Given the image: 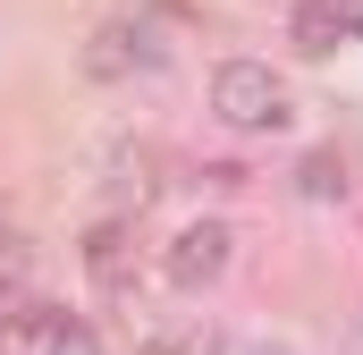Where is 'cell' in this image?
I'll return each mask as SVG.
<instances>
[{"instance_id":"8","label":"cell","mask_w":363,"mask_h":355,"mask_svg":"<svg viewBox=\"0 0 363 355\" xmlns=\"http://www.w3.org/2000/svg\"><path fill=\"white\" fill-rule=\"evenodd\" d=\"M144 355H228V339L220 330H178V339H152Z\"/></svg>"},{"instance_id":"13","label":"cell","mask_w":363,"mask_h":355,"mask_svg":"<svg viewBox=\"0 0 363 355\" xmlns=\"http://www.w3.org/2000/svg\"><path fill=\"white\" fill-rule=\"evenodd\" d=\"M245 355H296V347H271V339H262V347H245Z\"/></svg>"},{"instance_id":"12","label":"cell","mask_w":363,"mask_h":355,"mask_svg":"<svg viewBox=\"0 0 363 355\" xmlns=\"http://www.w3.org/2000/svg\"><path fill=\"white\" fill-rule=\"evenodd\" d=\"M9 313H17V296H9V288H0V330H9Z\"/></svg>"},{"instance_id":"10","label":"cell","mask_w":363,"mask_h":355,"mask_svg":"<svg viewBox=\"0 0 363 355\" xmlns=\"http://www.w3.org/2000/svg\"><path fill=\"white\" fill-rule=\"evenodd\" d=\"M26 271H34V246L17 229H0V279H26Z\"/></svg>"},{"instance_id":"5","label":"cell","mask_w":363,"mask_h":355,"mask_svg":"<svg viewBox=\"0 0 363 355\" xmlns=\"http://www.w3.org/2000/svg\"><path fill=\"white\" fill-rule=\"evenodd\" d=\"M161 195V153L152 144H110V203L118 212H144Z\"/></svg>"},{"instance_id":"3","label":"cell","mask_w":363,"mask_h":355,"mask_svg":"<svg viewBox=\"0 0 363 355\" xmlns=\"http://www.w3.org/2000/svg\"><path fill=\"white\" fill-rule=\"evenodd\" d=\"M237 263V229L228 220H186L178 237L161 246V279L178 288V296H203V288H220Z\"/></svg>"},{"instance_id":"6","label":"cell","mask_w":363,"mask_h":355,"mask_svg":"<svg viewBox=\"0 0 363 355\" xmlns=\"http://www.w3.org/2000/svg\"><path fill=\"white\" fill-rule=\"evenodd\" d=\"M287 43H296L304 60L347 51V9H338V0H296V9H287Z\"/></svg>"},{"instance_id":"7","label":"cell","mask_w":363,"mask_h":355,"mask_svg":"<svg viewBox=\"0 0 363 355\" xmlns=\"http://www.w3.org/2000/svg\"><path fill=\"white\" fill-rule=\"evenodd\" d=\"M296 195H304V203H347V161H338L330 144L304 153V161H296Z\"/></svg>"},{"instance_id":"2","label":"cell","mask_w":363,"mask_h":355,"mask_svg":"<svg viewBox=\"0 0 363 355\" xmlns=\"http://www.w3.org/2000/svg\"><path fill=\"white\" fill-rule=\"evenodd\" d=\"M169 60V34H161V17L152 9H118V17H101L85 34V77L93 85H127V77H152Z\"/></svg>"},{"instance_id":"9","label":"cell","mask_w":363,"mask_h":355,"mask_svg":"<svg viewBox=\"0 0 363 355\" xmlns=\"http://www.w3.org/2000/svg\"><path fill=\"white\" fill-rule=\"evenodd\" d=\"M43 355H101V339H93L85 322H60V330L43 339Z\"/></svg>"},{"instance_id":"1","label":"cell","mask_w":363,"mask_h":355,"mask_svg":"<svg viewBox=\"0 0 363 355\" xmlns=\"http://www.w3.org/2000/svg\"><path fill=\"white\" fill-rule=\"evenodd\" d=\"M211 119H220L228 136H279V127L296 119L287 77H279L271 60H220V68H211Z\"/></svg>"},{"instance_id":"4","label":"cell","mask_w":363,"mask_h":355,"mask_svg":"<svg viewBox=\"0 0 363 355\" xmlns=\"http://www.w3.org/2000/svg\"><path fill=\"white\" fill-rule=\"evenodd\" d=\"M85 279L101 296H127L135 288V229H127V212H110V220L85 229Z\"/></svg>"},{"instance_id":"11","label":"cell","mask_w":363,"mask_h":355,"mask_svg":"<svg viewBox=\"0 0 363 355\" xmlns=\"http://www.w3.org/2000/svg\"><path fill=\"white\" fill-rule=\"evenodd\" d=\"M347 9V43H363V0H338Z\"/></svg>"}]
</instances>
